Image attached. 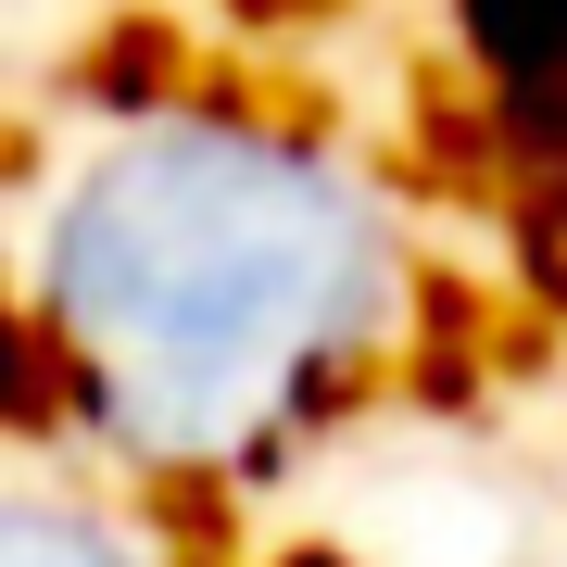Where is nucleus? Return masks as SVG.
<instances>
[{
  "instance_id": "nucleus-1",
  "label": "nucleus",
  "mask_w": 567,
  "mask_h": 567,
  "mask_svg": "<svg viewBox=\"0 0 567 567\" xmlns=\"http://www.w3.org/2000/svg\"><path fill=\"white\" fill-rule=\"evenodd\" d=\"M404 316L391 203L328 140L240 102H140L39 240L25 391L51 379L126 466H240Z\"/></svg>"
},
{
  "instance_id": "nucleus-2",
  "label": "nucleus",
  "mask_w": 567,
  "mask_h": 567,
  "mask_svg": "<svg viewBox=\"0 0 567 567\" xmlns=\"http://www.w3.org/2000/svg\"><path fill=\"white\" fill-rule=\"evenodd\" d=\"M454 39H466V63H480L492 114L543 152L567 126V0H454Z\"/></svg>"
},
{
  "instance_id": "nucleus-3",
  "label": "nucleus",
  "mask_w": 567,
  "mask_h": 567,
  "mask_svg": "<svg viewBox=\"0 0 567 567\" xmlns=\"http://www.w3.org/2000/svg\"><path fill=\"white\" fill-rule=\"evenodd\" d=\"M0 567H140V555H126L102 517H76V505L39 492V505H13V529H0Z\"/></svg>"
}]
</instances>
